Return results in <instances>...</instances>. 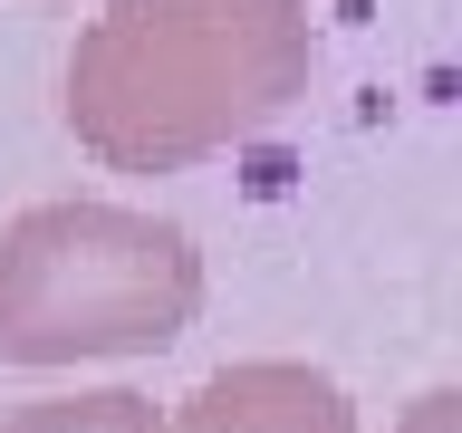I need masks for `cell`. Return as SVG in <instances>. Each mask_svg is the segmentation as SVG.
Masks as SVG:
<instances>
[{"label":"cell","mask_w":462,"mask_h":433,"mask_svg":"<svg viewBox=\"0 0 462 433\" xmlns=\"http://www.w3.org/2000/svg\"><path fill=\"white\" fill-rule=\"evenodd\" d=\"M309 78V0H106L68 49V135L106 173H183L280 125Z\"/></svg>","instance_id":"1"},{"label":"cell","mask_w":462,"mask_h":433,"mask_svg":"<svg viewBox=\"0 0 462 433\" xmlns=\"http://www.w3.org/2000/svg\"><path fill=\"white\" fill-rule=\"evenodd\" d=\"M202 309L193 231L135 202H29L0 222V366L164 356Z\"/></svg>","instance_id":"2"},{"label":"cell","mask_w":462,"mask_h":433,"mask_svg":"<svg viewBox=\"0 0 462 433\" xmlns=\"http://www.w3.org/2000/svg\"><path fill=\"white\" fill-rule=\"evenodd\" d=\"M164 433H356V404L328 366L299 356H241L202 375L193 395L164 414Z\"/></svg>","instance_id":"3"},{"label":"cell","mask_w":462,"mask_h":433,"mask_svg":"<svg viewBox=\"0 0 462 433\" xmlns=\"http://www.w3.org/2000/svg\"><path fill=\"white\" fill-rule=\"evenodd\" d=\"M0 433H164V404L135 395V385H97V395H39L10 404Z\"/></svg>","instance_id":"4"},{"label":"cell","mask_w":462,"mask_h":433,"mask_svg":"<svg viewBox=\"0 0 462 433\" xmlns=\"http://www.w3.org/2000/svg\"><path fill=\"white\" fill-rule=\"evenodd\" d=\"M404 433H462V395H453V385H433V395L404 414Z\"/></svg>","instance_id":"5"}]
</instances>
